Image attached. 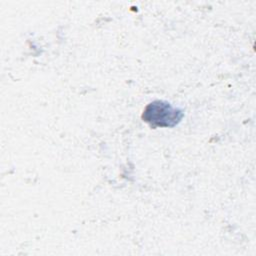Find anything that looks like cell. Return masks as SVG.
<instances>
[{
	"label": "cell",
	"mask_w": 256,
	"mask_h": 256,
	"mask_svg": "<svg viewBox=\"0 0 256 256\" xmlns=\"http://www.w3.org/2000/svg\"><path fill=\"white\" fill-rule=\"evenodd\" d=\"M184 113L180 108L173 107L169 102L155 100L149 103L142 113V119L152 128L174 127L183 118Z\"/></svg>",
	"instance_id": "1"
}]
</instances>
